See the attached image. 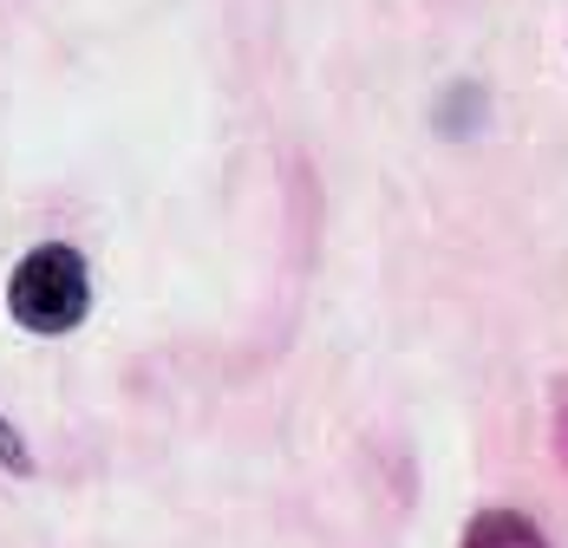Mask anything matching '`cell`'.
Returning a JSON list of instances; mask_svg holds the SVG:
<instances>
[{"mask_svg":"<svg viewBox=\"0 0 568 548\" xmlns=\"http://www.w3.org/2000/svg\"><path fill=\"white\" fill-rule=\"evenodd\" d=\"M0 470H13V477H27L33 470V450H27V438L0 418Z\"/></svg>","mask_w":568,"mask_h":548,"instance_id":"obj_4","label":"cell"},{"mask_svg":"<svg viewBox=\"0 0 568 548\" xmlns=\"http://www.w3.org/2000/svg\"><path fill=\"white\" fill-rule=\"evenodd\" d=\"M484 85H452V92H445V105H438V131H445V138H470V131H477V124H484Z\"/></svg>","mask_w":568,"mask_h":548,"instance_id":"obj_3","label":"cell"},{"mask_svg":"<svg viewBox=\"0 0 568 548\" xmlns=\"http://www.w3.org/2000/svg\"><path fill=\"white\" fill-rule=\"evenodd\" d=\"M457 548H549V536L523 509H477L464 522V542Z\"/></svg>","mask_w":568,"mask_h":548,"instance_id":"obj_2","label":"cell"},{"mask_svg":"<svg viewBox=\"0 0 568 548\" xmlns=\"http://www.w3.org/2000/svg\"><path fill=\"white\" fill-rule=\"evenodd\" d=\"M7 314L20 333H40V339H59L72 333L85 314H92V268L72 242H40L33 255L13 262V281H7Z\"/></svg>","mask_w":568,"mask_h":548,"instance_id":"obj_1","label":"cell"},{"mask_svg":"<svg viewBox=\"0 0 568 548\" xmlns=\"http://www.w3.org/2000/svg\"><path fill=\"white\" fill-rule=\"evenodd\" d=\"M549 432H556V457L568 470V379H556V392H549Z\"/></svg>","mask_w":568,"mask_h":548,"instance_id":"obj_5","label":"cell"}]
</instances>
